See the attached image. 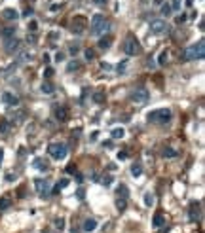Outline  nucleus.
<instances>
[{"mask_svg":"<svg viewBox=\"0 0 205 233\" xmlns=\"http://www.w3.org/2000/svg\"><path fill=\"white\" fill-rule=\"evenodd\" d=\"M108 27H110L108 19H106L105 15L97 13V15L91 17V23H89V32L93 34V36H101V34H105V32L108 31Z\"/></svg>","mask_w":205,"mask_h":233,"instance_id":"nucleus-1","label":"nucleus"},{"mask_svg":"<svg viewBox=\"0 0 205 233\" xmlns=\"http://www.w3.org/2000/svg\"><path fill=\"white\" fill-rule=\"evenodd\" d=\"M182 57H184L186 61H201L205 57V42L199 40L198 44L188 45V48L184 50V53H182Z\"/></svg>","mask_w":205,"mask_h":233,"instance_id":"nucleus-2","label":"nucleus"},{"mask_svg":"<svg viewBox=\"0 0 205 233\" xmlns=\"http://www.w3.org/2000/svg\"><path fill=\"white\" fill-rule=\"evenodd\" d=\"M146 120L152 121V123H167L171 120V110L169 108H158V110H152L148 112Z\"/></svg>","mask_w":205,"mask_h":233,"instance_id":"nucleus-3","label":"nucleus"},{"mask_svg":"<svg viewBox=\"0 0 205 233\" xmlns=\"http://www.w3.org/2000/svg\"><path fill=\"white\" fill-rule=\"evenodd\" d=\"M48 152H50V155H51L53 159L63 161V159L66 157V154H68V148H66V144H63V142H51V144L48 146Z\"/></svg>","mask_w":205,"mask_h":233,"instance_id":"nucleus-4","label":"nucleus"},{"mask_svg":"<svg viewBox=\"0 0 205 233\" xmlns=\"http://www.w3.org/2000/svg\"><path fill=\"white\" fill-rule=\"evenodd\" d=\"M124 51L129 55V57H135V55H139L143 50H141V44H139V40L137 38H133V36H129L125 42H124Z\"/></svg>","mask_w":205,"mask_h":233,"instance_id":"nucleus-5","label":"nucleus"},{"mask_svg":"<svg viewBox=\"0 0 205 233\" xmlns=\"http://www.w3.org/2000/svg\"><path fill=\"white\" fill-rule=\"evenodd\" d=\"M34 186H36V192H38V195L42 197V199H48L50 197V193H51V190H50V182L48 180H34Z\"/></svg>","mask_w":205,"mask_h":233,"instance_id":"nucleus-6","label":"nucleus"},{"mask_svg":"<svg viewBox=\"0 0 205 233\" xmlns=\"http://www.w3.org/2000/svg\"><path fill=\"white\" fill-rule=\"evenodd\" d=\"M71 27H72V32H74V34H82V32L85 31V27H87V19H85L84 15H74Z\"/></svg>","mask_w":205,"mask_h":233,"instance_id":"nucleus-7","label":"nucleus"},{"mask_svg":"<svg viewBox=\"0 0 205 233\" xmlns=\"http://www.w3.org/2000/svg\"><path fill=\"white\" fill-rule=\"evenodd\" d=\"M150 31L154 34H164V32H169V25H167V21H164V19H154L150 23Z\"/></svg>","mask_w":205,"mask_h":233,"instance_id":"nucleus-8","label":"nucleus"},{"mask_svg":"<svg viewBox=\"0 0 205 233\" xmlns=\"http://www.w3.org/2000/svg\"><path fill=\"white\" fill-rule=\"evenodd\" d=\"M148 99H150V91H146V89H135L133 93H131V101H135V102H148Z\"/></svg>","mask_w":205,"mask_h":233,"instance_id":"nucleus-9","label":"nucleus"},{"mask_svg":"<svg viewBox=\"0 0 205 233\" xmlns=\"http://www.w3.org/2000/svg\"><path fill=\"white\" fill-rule=\"evenodd\" d=\"M68 116H71V112H68V106H57L55 108V120L59 121V123H65V121H68Z\"/></svg>","mask_w":205,"mask_h":233,"instance_id":"nucleus-10","label":"nucleus"},{"mask_svg":"<svg viewBox=\"0 0 205 233\" xmlns=\"http://www.w3.org/2000/svg\"><path fill=\"white\" fill-rule=\"evenodd\" d=\"M6 51H8L10 55L19 53V51H21V42H19L17 38H8V40H6Z\"/></svg>","mask_w":205,"mask_h":233,"instance_id":"nucleus-11","label":"nucleus"},{"mask_svg":"<svg viewBox=\"0 0 205 233\" xmlns=\"http://www.w3.org/2000/svg\"><path fill=\"white\" fill-rule=\"evenodd\" d=\"M2 102H4L6 106H17V104H19V97L13 95V93H10V91H6L4 95H2Z\"/></svg>","mask_w":205,"mask_h":233,"instance_id":"nucleus-12","label":"nucleus"},{"mask_svg":"<svg viewBox=\"0 0 205 233\" xmlns=\"http://www.w3.org/2000/svg\"><path fill=\"white\" fill-rule=\"evenodd\" d=\"M27 120V112L23 110V108H17V110H13V114H12V121L10 123H23Z\"/></svg>","mask_w":205,"mask_h":233,"instance_id":"nucleus-13","label":"nucleus"},{"mask_svg":"<svg viewBox=\"0 0 205 233\" xmlns=\"http://www.w3.org/2000/svg\"><path fill=\"white\" fill-rule=\"evenodd\" d=\"M32 167L38 169V171H42V173H46V171L50 169V163H48V159H44V157H36L32 161Z\"/></svg>","mask_w":205,"mask_h":233,"instance_id":"nucleus-14","label":"nucleus"},{"mask_svg":"<svg viewBox=\"0 0 205 233\" xmlns=\"http://www.w3.org/2000/svg\"><path fill=\"white\" fill-rule=\"evenodd\" d=\"M82 229H84L85 233H91V231H95V229H97V220H95V218H87V220L84 222Z\"/></svg>","mask_w":205,"mask_h":233,"instance_id":"nucleus-15","label":"nucleus"},{"mask_svg":"<svg viewBox=\"0 0 205 233\" xmlns=\"http://www.w3.org/2000/svg\"><path fill=\"white\" fill-rule=\"evenodd\" d=\"M2 17H4L6 21H17V19H19V13H17L13 8H6V10L2 12Z\"/></svg>","mask_w":205,"mask_h":233,"instance_id":"nucleus-16","label":"nucleus"},{"mask_svg":"<svg viewBox=\"0 0 205 233\" xmlns=\"http://www.w3.org/2000/svg\"><path fill=\"white\" fill-rule=\"evenodd\" d=\"M40 89H42V93H44V95H51V93L55 91V85H53V83H51L50 80H44V82H42V87H40Z\"/></svg>","mask_w":205,"mask_h":233,"instance_id":"nucleus-17","label":"nucleus"},{"mask_svg":"<svg viewBox=\"0 0 205 233\" xmlns=\"http://www.w3.org/2000/svg\"><path fill=\"white\" fill-rule=\"evenodd\" d=\"M199 208H201L199 203H192V205H190V214H188L190 220H198V218H199Z\"/></svg>","mask_w":205,"mask_h":233,"instance_id":"nucleus-18","label":"nucleus"},{"mask_svg":"<svg viewBox=\"0 0 205 233\" xmlns=\"http://www.w3.org/2000/svg\"><path fill=\"white\" fill-rule=\"evenodd\" d=\"M110 44H112V36L106 34V36H103V38L99 40V48H101V50H108Z\"/></svg>","mask_w":205,"mask_h":233,"instance_id":"nucleus-19","label":"nucleus"},{"mask_svg":"<svg viewBox=\"0 0 205 233\" xmlns=\"http://www.w3.org/2000/svg\"><path fill=\"white\" fill-rule=\"evenodd\" d=\"M143 203H144V207H154V203H156L154 193H152V192H146L144 197H143Z\"/></svg>","mask_w":205,"mask_h":233,"instance_id":"nucleus-20","label":"nucleus"},{"mask_svg":"<svg viewBox=\"0 0 205 233\" xmlns=\"http://www.w3.org/2000/svg\"><path fill=\"white\" fill-rule=\"evenodd\" d=\"M91 99H93V102H97V104H103L106 101V95H105L103 91H95L93 95H91Z\"/></svg>","mask_w":205,"mask_h":233,"instance_id":"nucleus-21","label":"nucleus"},{"mask_svg":"<svg viewBox=\"0 0 205 233\" xmlns=\"http://www.w3.org/2000/svg\"><path fill=\"white\" fill-rule=\"evenodd\" d=\"M66 186H68V180H66V178H61V180L55 184V188L51 190V193H59L61 190H65V188H66Z\"/></svg>","mask_w":205,"mask_h":233,"instance_id":"nucleus-22","label":"nucleus"},{"mask_svg":"<svg viewBox=\"0 0 205 233\" xmlns=\"http://www.w3.org/2000/svg\"><path fill=\"white\" fill-rule=\"evenodd\" d=\"M116 193H118V197L127 199V197H129V190H127V186H125V184H120V186H118V190H116Z\"/></svg>","mask_w":205,"mask_h":233,"instance_id":"nucleus-23","label":"nucleus"},{"mask_svg":"<svg viewBox=\"0 0 205 233\" xmlns=\"http://www.w3.org/2000/svg\"><path fill=\"white\" fill-rule=\"evenodd\" d=\"M10 205H12V197H10V195L0 197V211H6V208H10Z\"/></svg>","mask_w":205,"mask_h":233,"instance_id":"nucleus-24","label":"nucleus"},{"mask_svg":"<svg viewBox=\"0 0 205 233\" xmlns=\"http://www.w3.org/2000/svg\"><path fill=\"white\" fill-rule=\"evenodd\" d=\"M112 138H116V140H118V138H124L125 136V129L124 127H116V129H112Z\"/></svg>","mask_w":205,"mask_h":233,"instance_id":"nucleus-25","label":"nucleus"},{"mask_svg":"<svg viewBox=\"0 0 205 233\" xmlns=\"http://www.w3.org/2000/svg\"><path fill=\"white\" fill-rule=\"evenodd\" d=\"M162 155H164V157H167V159H173V157H177V155H178V152H177V150H173V148H164Z\"/></svg>","mask_w":205,"mask_h":233,"instance_id":"nucleus-26","label":"nucleus"},{"mask_svg":"<svg viewBox=\"0 0 205 233\" xmlns=\"http://www.w3.org/2000/svg\"><path fill=\"white\" fill-rule=\"evenodd\" d=\"M0 34H2V38H4V40H8V38H13V34H15V29L8 27V29H4L2 32H0Z\"/></svg>","mask_w":205,"mask_h":233,"instance_id":"nucleus-27","label":"nucleus"},{"mask_svg":"<svg viewBox=\"0 0 205 233\" xmlns=\"http://www.w3.org/2000/svg\"><path fill=\"white\" fill-rule=\"evenodd\" d=\"M152 226H154V227H162V226H164V216H162V214H156L154 220H152Z\"/></svg>","mask_w":205,"mask_h":233,"instance_id":"nucleus-28","label":"nucleus"},{"mask_svg":"<svg viewBox=\"0 0 205 233\" xmlns=\"http://www.w3.org/2000/svg\"><path fill=\"white\" fill-rule=\"evenodd\" d=\"M32 59V53L31 51H23L21 55H19V63H29Z\"/></svg>","mask_w":205,"mask_h":233,"instance_id":"nucleus-29","label":"nucleus"},{"mask_svg":"<svg viewBox=\"0 0 205 233\" xmlns=\"http://www.w3.org/2000/svg\"><path fill=\"white\" fill-rule=\"evenodd\" d=\"M125 207H127V201L124 197H118L116 199V208H118V211H125Z\"/></svg>","mask_w":205,"mask_h":233,"instance_id":"nucleus-30","label":"nucleus"},{"mask_svg":"<svg viewBox=\"0 0 205 233\" xmlns=\"http://www.w3.org/2000/svg\"><path fill=\"white\" fill-rule=\"evenodd\" d=\"M131 174H133L135 178L141 176V174H143V167H141V165H133V167H131Z\"/></svg>","mask_w":205,"mask_h":233,"instance_id":"nucleus-31","label":"nucleus"},{"mask_svg":"<svg viewBox=\"0 0 205 233\" xmlns=\"http://www.w3.org/2000/svg\"><path fill=\"white\" fill-rule=\"evenodd\" d=\"M99 184H103L105 188H108V186L112 184V176H110V174H105V176L101 178V182H99Z\"/></svg>","mask_w":205,"mask_h":233,"instance_id":"nucleus-32","label":"nucleus"},{"mask_svg":"<svg viewBox=\"0 0 205 233\" xmlns=\"http://www.w3.org/2000/svg\"><path fill=\"white\" fill-rule=\"evenodd\" d=\"M167 57H169V53H167V51H162V53H159V57H158V64H165V63H167Z\"/></svg>","mask_w":205,"mask_h":233,"instance_id":"nucleus-33","label":"nucleus"},{"mask_svg":"<svg viewBox=\"0 0 205 233\" xmlns=\"http://www.w3.org/2000/svg\"><path fill=\"white\" fill-rule=\"evenodd\" d=\"M10 125H12V123L6 121V120H4V121H0V133H8V131H10Z\"/></svg>","mask_w":205,"mask_h":233,"instance_id":"nucleus-34","label":"nucleus"},{"mask_svg":"<svg viewBox=\"0 0 205 233\" xmlns=\"http://www.w3.org/2000/svg\"><path fill=\"white\" fill-rule=\"evenodd\" d=\"M78 68H80V63H78V61H72V63H68L66 70H68V72H72V70H78Z\"/></svg>","mask_w":205,"mask_h":233,"instance_id":"nucleus-35","label":"nucleus"},{"mask_svg":"<svg viewBox=\"0 0 205 233\" xmlns=\"http://www.w3.org/2000/svg\"><path fill=\"white\" fill-rule=\"evenodd\" d=\"M186 19H188V15L186 13H180V15H177V25H182V23H186Z\"/></svg>","mask_w":205,"mask_h":233,"instance_id":"nucleus-36","label":"nucleus"},{"mask_svg":"<svg viewBox=\"0 0 205 233\" xmlns=\"http://www.w3.org/2000/svg\"><path fill=\"white\" fill-rule=\"evenodd\" d=\"M116 70H118L120 74H124V72L127 70V61H122V63L118 64V68H116Z\"/></svg>","mask_w":205,"mask_h":233,"instance_id":"nucleus-37","label":"nucleus"},{"mask_svg":"<svg viewBox=\"0 0 205 233\" xmlns=\"http://www.w3.org/2000/svg\"><path fill=\"white\" fill-rule=\"evenodd\" d=\"M171 12H173V10H171L169 4H162V13H164V15H169Z\"/></svg>","mask_w":205,"mask_h":233,"instance_id":"nucleus-38","label":"nucleus"},{"mask_svg":"<svg viewBox=\"0 0 205 233\" xmlns=\"http://www.w3.org/2000/svg\"><path fill=\"white\" fill-rule=\"evenodd\" d=\"M55 227H57V229H63V227H65V218H55Z\"/></svg>","mask_w":205,"mask_h":233,"instance_id":"nucleus-39","label":"nucleus"},{"mask_svg":"<svg viewBox=\"0 0 205 233\" xmlns=\"http://www.w3.org/2000/svg\"><path fill=\"white\" fill-rule=\"evenodd\" d=\"M84 55H85V59H87V61L95 59V51H93V50H85V53H84Z\"/></svg>","mask_w":205,"mask_h":233,"instance_id":"nucleus-40","label":"nucleus"},{"mask_svg":"<svg viewBox=\"0 0 205 233\" xmlns=\"http://www.w3.org/2000/svg\"><path fill=\"white\" fill-rule=\"evenodd\" d=\"M44 76H46V80H50V78L53 76V68H51V66H48V68L44 70Z\"/></svg>","mask_w":205,"mask_h":233,"instance_id":"nucleus-41","label":"nucleus"},{"mask_svg":"<svg viewBox=\"0 0 205 233\" xmlns=\"http://www.w3.org/2000/svg\"><path fill=\"white\" fill-rule=\"evenodd\" d=\"M171 10H173V12H178V10H180V0H173V2H171Z\"/></svg>","mask_w":205,"mask_h":233,"instance_id":"nucleus-42","label":"nucleus"},{"mask_svg":"<svg viewBox=\"0 0 205 233\" xmlns=\"http://www.w3.org/2000/svg\"><path fill=\"white\" fill-rule=\"evenodd\" d=\"M66 173H68V174H76V173H78V169H76V165H74V163L66 167Z\"/></svg>","mask_w":205,"mask_h":233,"instance_id":"nucleus-43","label":"nucleus"},{"mask_svg":"<svg viewBox=\"0 0 205 233\" xmlns=\"http://www.w3.org/2000/svg\"><path fill=\"white\" fill-rule=\"evenodd\" d=\"M76 197H78V199H84V197H85V190H84V188H78Z\"/></svg>","mask_w":205,"mask_h":233,"instance_id":"nucleus-44","label":"nucleus"},{"mask_svg":"<svg viewBox=\"0 0 205 233\" xmlns=\"http://www.w3.org/2000/svg\"><path fill=\"white\" fill-rule=\"evenodd\" d=\"M29 29H31V32H36V29H38V23H36V21H31V23H29Z\"/></svg>","mask_w":205,"mask_h":233,"instance_id":"nucleus-45","label":"nucleus"},{"mask_svg":"<svg viewBox=\"0 0 205 233\" xmlns=\"http://www.w3.org/2000/svg\"><path fill=\"white\" fill-rule=\"evenodd\" d=\"M116 157H118L120 161H124V159H127V154H125V152H118V155H116Z\"/></svg>","mask_w":205,"mask_h":233,"instance_id":"nucleus-46","label":"nucleus"},{"mask_svg":"<svg viewBox=\"0 0 205 233\" xmlns=\"http://www.w3.org/2000/svg\"><path fill=\"white\" fill-rule=\"evenodd\" d=\"M27 42H31V44H34V42H36V36H34V32H32L31 36H27Z\"/></svg>","mask_w":205,"mask_h":233,"instance_id":"nucleus-47","label":"nucleus"},{"mask_svg":"<svg viewBox=\"0 0 205 233\" xmlns=\"http://www.w3.org/2000/svg\"><path fill=\"white\" fill-rule=\"evenodd\" d=\"M63 59H65V53H63V51H59V53L55 55V61H63Z\"/></svg>","mask_w":205,"mask_h":233,"instance_id":"nucleus-48","label":"nucleus"},{"mask_svg":"<svg viewBox=\"0 0 205 233\" xmlns=\"http://www.w3.org/2000/svg\"><path fill=\"white\" fill-rule=\"evenodd\" d=\"M97 136H99L97 131H95V133H91V136H89V138H91V142H95V140H97Z\"/></svg>","mask_w":205,"mask_h":233,"instance_id":"nucleus-49","label":"nucleus"},{"mask_svg":"<svg viewBox=\"0 0 205 233\" xmlns=\"http://www.w3.org/2000/svg\"><path fill=\"white\" fill-rule=\"evenodd\" d=\"M106 2H108V0H95L97 6H106Z\"/></svg>","mask_w":205,"mask_h":233,"instance_id":"nucleus-50","label":"nucleus"},{"mask_svg":"<svg viewBox=\"0 0 205 233\" xmlns=\"http://www.w3.org/2000/svg\"><path fill=\"white\" fill-rule=\"evenodd\" d=\"M12 180H15V174H6V182H12Z\"/></svg>","mask_w":205,"mask_h":233,"instance_id":"nucleus-51","label":"nucleus"},{"mask_svg":"<svg viewBox=\"0 0 205 233\" xmlns=\"http://www.w3.org/2000/svg\"><path fill=\"white\" fill-rule=\"evenodd\" d=\"M78 51H80V50H78V48H76V45H72V48H71V53H72V55H76V53H78Z\"/></svg>","mask_w":205,"mask_h":233,"instance_id":"nucleus-52","label":"nucleus"},{"mask_svg":"<svg viewBox=\"0 0 205 233\" xmlns=\"http://www.w3.org/2000/svg\"><path fill=\"white\" fill-rule=\"evenodd\" d=\"M25 15H27V17H29V15H32V10H31V8H27V10H25Z\"/></svg>","mask_w":205,"mask_h":233,"instance_id":"nucleus-53","label":"nucleus"},{"mask_svg":"<svg viewBox=\"0 0 205 233\" xmlns=\"http://www.w3.org/2000/svg\"><path fill=\"white\" fill-rule=\"evenodd\" d=\"M2 159H4V150L0 148V163H2Z\"/></svg>","mask_w":205,"mask_h":233,"instance_id":"nucleus-54","label":"nucleus"},{"mask_svg":"<svg viewBox=\"0 0 205 233\" xmlns=\"http://www.w3.org/2000/svg\"><path fill=\"white\" fill-rule=\"evenodd\" d=\"M194 4V0H186V6H192Z\"/></svg>","mask_w":205,"mask_h":233,"instance_id":"nucleus-55","label":"nucleus"},{"mask_svg":"<svg viewBox=\"0 0 205 233\" xmlns=\"http://www.w3.org/2000/svg\"><path fill=\"white\" fill-rule=\"evenodd\" d=\"M46 233H48V231H46Z\"/></svg>","mask_w":205,"mask_h":233,"instance_id":"nucleus-56","label":"nucleus"}]
</instances>
